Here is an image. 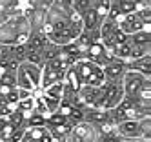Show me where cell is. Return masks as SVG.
<instances>
[{"label":"cell","instance_id":"1","mask_svg":"<svg viewBox=\"0 0 151 142\" xmlns=\"http://www.w3.org/2000/svg\"><path fill=\"white\" fill-rule=\"evenodd\" d=\"M82 29V18L71 7V2L53 0L51 6L46 9L42 31L49 38V42L57 46H66L80 35Z\"/></svg>","mask_w":151,"mask_h":142},{"label":"cell","instance_id":"2","mask_svg":"<svg viewBox=\"0 0 151 142\" xmlns=\"http://www.w3.org/2000/svg\"><path fill=\"white\" fill-rule=\"evenodd\" d=\"M71 7L82 18L84 31H99L109 11V0H71Z\"/></svg>","mask_w":151,"mask_h":142},{"label":"cell","instance_id":"3","mask_svg":"<svg viewBox=\"0 0 151 142\" xmlns=\"http://www.w3.org/2000/svg\"><path fill=\"white\" fill-rule=\"evenodd\" d=\"M60 46L49 42V38L44 35V31H37V33H29L27 40L24 42V60H29L33 64L42 66L49 57H53Z\"/></svg>","mask_w":151,"mask_h":142},{"label":"cell","instance_id":"4","mask_svg":"<svg viewBox=\"0 0 151 142\" xmlns=\"http://www.w3.org/2000/svg\"><path fill=\"white\" fill-rule=\"evenodd\" d=\"M29 37V22L24 13H15L0 24L2 44H24Z\"/></svg>","mask_w":151,"mask_h":142},{"label":"cell","instance_id":"5","mask_svg":"<svg viewBox=\"0 0 151 142\" xmlns=\"http://www.w3.org/2000/svg\"><path fill=\"white\" fill-rule=\"evenodd\" d=\"M15 75H17V87L22 91H27L31 95H37L40 89H42V66L38 64H33L29 60H22L17 69H15Z\"/></svg>","mask_w":151,"mask_h":142},{"label":"cell","instance_id":"6","mask_svg":"<svg viewBox=\"0 0 151 142\" xmlns=\"http://www.w3.org/2000/svg\"><path fill=\"white\" fill-rule=\"evenodd\" d=\"M71 69L75 71L80 86H100L104 84V71L102 66L95 64L88 58H78L71 64Z\"/></svg>","mask_w":151,"mask_h":142},{"label":"cell","instance_id":"7","mask_svg":"<svg viewBox=\"0 0 151 142\" xmlns=\"http://www.w3.org/2000/svg\"><path fill=\"white\" fill-rule=\"evenodd\" d=\"M24 60V44H2L0 42V69H17Z\"/></svg>","mask_w":151,"mask_h":142},{"label":"cell","instance_id":"8","mask_svg":"<svg viewBox=\"0 0 151 142\" xmlns=\"http://www.w3.org/2000/svg\"><path fill=\"white\" fill-rule=\"evenodd\" d=\"M151 79V76H146L138 71H133V69H126L124 76H122V91H124V98L127 100H135L138 98V91L140 87L144 86V82Z\"/></svg>","mask_w":151,"mask_h":142},{"label":"cell","instance_id":"9","mask_svg":"<svg viewBox=\"0 0 151 142\" xmlns=\"http://www.w3.org/2000/svg\"><path fill=\"white\" fill-rule=\"evenodd\" d=\"M44 126L47 128V131L51 133L53 140L58 142V140H62L64 137H68V135L71 133L73 122H71L68 117H64V115H60V113H57V111H55V113L47 115L46 124H44Z\"/></svg>","mask_w":151,"mask_h":142},{"label":"cell","instance_id":"10","mask_svg":"<svg viewBox=\"0 0 151 142\" xmlns=\"http://www.w3.org/2000/svg\"><path fill=\"white\" fill-rule=\"evenodd\" d=\"M69 135L75 137L78 142H99L100 131H99V126H95L91 122H86V120H80V122L73 124Z\"/></svg>","mask_w":151,"mask_h":142},{"label":"cell","instance_id":"11","mask_svg":"<svg viewBox=\"0 0 151 142\" xmlns=\"http://www.w3.org/2000/svg\"><path fill=\"white\" fill-rule=\"evenodd\" d=\"M84 58H88V60H91V62H95V64H99V66L104 68V66L113 58V55L109 53V49H107L100 40H95V42L89 44V48L86 49Z\"/></svg>","mask_w":151,"mask_h":142},{"label":"cell","instance_id":"12","mask_svg":"<svg viewBox=\"0 0 151 142\" xmlns=\"http://www.w3.org/2000/svg\"><path fill=\"white\" fill-rule=\"evenodd\" d=\"M124 98L122 80L120 82H106L104 80V109H111Z\"/></svg>","mask_w":151,"mask_h":142},{"label":"cell","instance_id":"13","mask_svg":"<svg viewBox=\"0 0 151 142\" xmlns=\"http://www.w3.org/2000/svg\"><path fill=\"white\" fill-rule=\"evenodd\" d=\"M102 71H104V80L106 82H120L124 73H126V62L113 57L102 68Z\"/></svg>","mask_w":151,"mask_h":142},{"label":"cell","instance_id":"14","mask_svg":"<svg viewBox=\"0 0 151 142\" xmlns=\"http://www.w3.org/2000/svg\"><path fill=\"white\" fill-rule=\"evenodd\" d=\"M20 142H55L46 126H26Z\"/></svg>","mask_w":151,"mask_h":142},{"label":"cell","instance_id":"15","mask_svg":"<svg viewBox=\"0 0 151 142\" xmlns=\"http://www.w3.org/2000/svg\"><path fill=\"white\" fill-rule=\"evenodd\" d=\"M126 69H133L146 76H151V53L144 55V57H138V58H133V60H127Z\"/></svg>","mask_w":151,"mask_h":142},{"label":"cell","instance_id":"16","mask_svg":"<svg viewBox=\"0 0 151 142\" xmlns=\"http://www.w3.org/2000/svg\"><path fill=\"white\" fill-rule=\"evenodd\" d=\"M116 133L122 137H140V122L138 120H122L116 124Z\"/></svg>","mask_w":151,"mask_h":142},{"label":"cell","instance_id":"17","mask_svg":"<svg viewBox=\"0 0 151 142\" xmlns=\"http://www.w3.org/2000/svg\"><path fill=\"white\" fill-rule=\"evenodd\" d=\"M13 109H15V106H9V104H6L2 98H0V117H7Z\"/></svg>","mask_w":151,"mask_h":142},{"label":"cell","instance_id":"18","mask_svg":"<svg viewBox=\"0 0 151 142\" xmlns=\"http://www.w3.org/2000/svg\"><path fill=\"white\" fill-rule=\"evenodd\" d=\"M0 142H2V140H0Z\"/></svg>","mask_w":151,"mask_h":142}]
</instances>
